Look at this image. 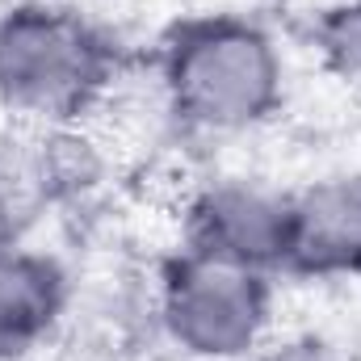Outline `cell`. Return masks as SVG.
Listing matches in <instances>:
<instances>
[{
    "label": "cell",
    "instance_id": "1",
    "mask_svg": "<svg viewBox=\"0 0 361 361\" xmlns=\"http://www.w3.org/2000/svg\"><path fill=\"white\" fill-rule=\"evenodd\" d=\"M156 92L189 135H252L286 105L290 68L269 25L240 8L177 17L156 51Z\"/></svg>",
    "mask_w": 361,
    "mask_h": 361
},
{
    "label": "cell",
    "instance_id": "9",
    "mask_svg": "<svg viewBox=\"0 0 361 361\" xmlns=\"http://www.w3.org/2000/svg\"><path fill=\"white\" fill-rule=\"evenodd\" d=\"M248 361H361L353 345L328 332H290V336H269Z\"/></svg>",
    "mask_w": 361,
    "mask_h": 361
},
{
    "label": "cell",
    "instance_id": "6",
    "mask_svg": "<svg viewBox=\"0 0 361 361\" xmlns=\"http://www.w3.org/2000/svg\"><path fill=\"white\" fill-rule=\"evenodd\" d=\"M72 307L68 265L34 244L0 248V361H21L42 349Z\"/></svg>",
    "mask_w": 361,
    "mask_h": 361
},
{
    "label": "cell",
    "instance_id": "3",
    "mask_svg": "<svg viewBox=\"0 0 361 361\" xmlns=\"http://www.w3.org/2000/svg\"><path fill=\"white\" fill-rule=\"evenodd\" d=\"M273 281L180 244L156 273V324L189 361H248L273 336Z\"/></svg>",
    "mask_w": 361,
    "mask_h": 361
},
{
    "label": "cell",
    "instance_id": "2",
    "mask_svg": "<svg viewBox=\"0 0 361 361\" xmlns=\"http://www.w3.org/2000/svg\"><path fill=\"white\" fill-rule=\"evenodd\" d=\"M122 80L118 42L63 0L0 8V114L34 130L89 126Z\"/></svg>",
    "mask_w": 361,
    "mask_h": 361
},
{
    "label": "cell",
    "instance_id": "5",
    "mask_svg": "<svg viewBox=\"0 0 361 361\" xmlns=\"http://www.w3.org/2000/svg\"><path fill=\"white\" fill-rule=\"evenodd\" d=\"M286 277L357 281L361 277V173H328L290 189Z\"/></svg>",
    "mask_w": 361,
    "mask_h": 361
},
{
    "label": "cell",
    "instance_id": "4",
    "mask_svg": "<svg viewBox=\"0 0 361 361\" xmlns=\"http://www.w3.org/2000/svg\"><path fill=\"white\" fill-rule=\"evenodd\" d=\"M185 248L281 277L290 244V189L248 177L202 180L180 210Z\"/></svg>",
    "mask_w": 361,
    "mask_h": 361
},
{
    "label": "cell",
    "instance_id": "8",
    "mask_svg": "<svg viewBox=\"0 0 361 361\" xmlns=\"http://www.w3.org/2000/svg\"><path fill=\"white\" fill-rule=\"evenodd\" d=\"M315 55L332 76L361 89V0H332L311 21Z\"/></svg>",
    "mask_w": 361,
    "mask_h": 361
},
{
    "label": "cell",
    "instance_id": "7",
    "mask_svg": "<svg viewBox=\"0 0 361 361\" xmlns=\"http://www.w3.org/2000/svg\"><path fill=\"white\" fill-rule=\"evenodd\" d=\"M63 206L47 130L0 122V248L30 244L34 227Z\"/></svg>",
    "mask_w": 361,
    "mask_h": 361
}]
</instances>
